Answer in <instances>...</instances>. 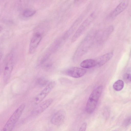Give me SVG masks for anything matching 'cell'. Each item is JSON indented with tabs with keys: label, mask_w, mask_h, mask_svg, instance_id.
Instances as JSON below:
<instances>
[{
	"label": "cell",
	"mask_w": 131,
	"mask_h": 131,
	"mask_svg": "<svg viewBox=\"0 0 131 131\" xmlns=\"http://www.w3.org/2000/svg\"><path fill=\"white\" fill-rule=\"evenodd\" d=\"M25 106V104H21L10 117L3 128L4 131H12L20 117Z\"/></svg>",
	"instance_id": "2"
},
{
	"label": "cell",
	"mask_w": 131,
	"mask_h": 131,
	"mask_svg": "<svg viewBox=\"0 0 131 131\" xmlns=\"http://www.w3.org/2000/svg\"><path fill=\"white\" fill-rule=\"evenodd\" d=\"M44 26L41 24L36 28L33 34L30 41L29 52L30 53H33L36 51L42 38Z\"/></svg>",
	"instance_id": "3"
},
{
	"label": "cell",
	"mask_w": 131,
	"mask_h": 131,
	"mask_svg": "<svg viewBox=\"0 0 131 131\" xmlns=\"http://www.w3.org/2000/svg\"><path fill=\"white\" fill-rule=\"evenodd\" d=\"M80 65L82 68L86 69L91 68L97 66L95 60L90 59L83 60L81 62Z\"/></svg>",
	"instance_id": "14"
},
{
	"label": "cell",
	"mask_w": 131,
	"mask_h": 131,
	"mask_svg": "<svg viewBox=\"0 0 131 131\" xmlns=\"http://www.w3.org/2000/svg\"><path fill=\"white\" fill-rule=\"evenodd\" d=\"M55 85V82L54 81L49 82L45 88L34 98V104L37 105L41 102L51 91Z\"/></svg>",
	"instance_id": "7"
},
{
	"label": "cell",
	"mask_w": 131,
	"mask_h": 131,
	"mask_svg": "<svg viewBox=\"0 0 131 131\" xmlns=\"http://www.w3.org/2000/svg\"><path fill=\"white\" fill-rule=\"evenodd\" d=\"M2 52L0 50V61L1 60V59L2 57Z\"/></svg>",
	"instance_id": "21"
},
{
	"label": "cell",
	"mask_w": 131,
	"mask_h": 131,
	"mask_svg": "<svg viewBox=\"0 0 131 131\" xmlns=\"http://www.w3.org/2000/svg\"><path fill=\"white\" fill-rule=\"evenodd\" d=\"M36 13L35 10L30 9H27L24 10L23 13V16L26 17H31Z\"/></svg>",
	"instance_id": "16"
},
{
	"label": "cell",
	"mask_w": 131,
	"mask_h": 131,
	"mask_svg": "<svg viewBox=\"0 0 131 131\" xmlns=\"http://www.w3.org/2000/svg\"><path fill=\"white\" fill-rule=\"evenodd\" d=\"M91 38L87 37L81 42L75 51L73 57V61H78L88 50L92 42Z\"/></svg>",
	"instance_id": "4"
},
{
	"label": "cell",
	"mask_w": 131,
	"mask_h": 131,
	"mask_svg": "<svg viewBox=\"0 0 131 131\" xmlns=\"http://www.w3.org/2000/svg\"><path fill=\"white\" fill-rule=\"evenodd\" d=\"M103 89L102 85H100L94 89L91 93L85 107L86 111L88 113L91 114L95 110L102 93Z\"/></svg>",
	"instance_id": "1"
},
{
	"label": "cell",
	"mask_w": 131,
	"mask_h": 131,
	"mask_svg": "<svg viewBox=\"0 0 131 131\" xmlns=\"http://www.w3.org/2000/svg\"><path fill=\"white\" fill-rule=\"evenodd\" d=\"M124 80L126 82H130L131 81V74L130 73H126L123 75Z\"/></svg>",
	"instance_id": "17"
},
{
	"label": "cell",
	"mask_w": 131,
	"mask_h": 131,
	"mask_svg": "<svg viewBox=\"0 0 131 131\" xmlns=\"http://www.w3.org/2000/svg\"><path fill=\"white\" fill-rule=\"evenodd\" d=\"M2 30V27L0 26V32Z\"/></svg>",
	"instance_id": "23"
},
{
	"label": "cell",
	"mask_w": 131,
	"mask_h": 131,
	"mask_svg": "<svg viewBox=\"0 0 131 131\" xmlns=\"http://www.w3.org/2000/svg\"><path fill=\"white\" fill-rule=\"evenodd\" d=\"M82 18L81 17H80L75 20L70 28L64 34L63 37V39L64 40L67 39L73 33L81 22Z\"/></svg>",
	"instance_id": "13"
},
{
	"label": "cell",
	"mask_w": 131,
	"mask_h": 131,
	"mask_svg": "<svg viewBox=\"0 0 131 131\" xmlns=\"http://www.w3.org/2000/svg\"><path fill=\"white\" fill-rule=\"evenodd\" d=\"M53 101L52 99H48L39 104L32 111V114L34 115L40 114L46 110L52 104Z\"/></svg>",
	"instance_id": "11"
},
{
	"label": "cell",
	"mask_w": 131,
	"mask_h": 131,
	"mask_svg": "<svg viewBox=\"0 0 131 131\" xmlns=\"http://www.w3.org/2000/svg\"><path fill=\"white\" fill-rule=\"evenodd\" d=\"M124 85V83L123 81L119 80L116 81L113 84V88L115 90L119 91L122 89Z\"/></svg>",
	"instance_id": "15"
},
{
	"label": "cell",
	"mask_w": 131,
	"mask_h": 131,
	"mask_svg": "<svg viewBox=\"0 0 131 131\" xmlns=\"http://www.w3.org/2000/svg\"><path fill=\"white\" fill-rule=\"evenodd\" d=\"M80 0H74V3H76L79 2Z\"/></svg>",
	"instance_id": "22"
},
{
	"label": "cell",
	"mask_w": 131,
	"mask_h": 131,
	"mask_svg": "<svg viewBox=\"0 0 131 131\" xmlns=\"http://www.w3.org/2000/svg\"><path fill=\"white\" fill-rule=\"evenodd\" d=\"M66 116L65 111L60 110L56 112L52 116L51 119V122L53 125H59L64 122Z\"/></svg>",
	"instance_id": "9"
},
{
	"label": "cell",
	"mask_w": 131,
	"mask_h": 131,
	"mask_svg": "<svg viewBox=\"0 0 131 131\" xmlns=\"http://www.w3.org/2000/svg\"><path fill=\"white\" fill-rule=\"evenodd\" d=\"M113 55V52H110L100 56L95 60L97 66L99 67L103 66L111 59Z\"/></svg>",
	"instance_id": "12"
},
{
	"label": "cell",
	"mask_w": 131,
	"mask_h": 131,
	"mask_svg": "<svg viewBox=\"0 0 131 131\" xmlns=\"http://www.w3.org/2000/svg\"><path fill=\"white\" fill-rule=\"evenodd\" d=\"M14 58L13 54L11 53L9 54L6 58L3 72V79L5 82L10 78L14 66Z\"/></svg>",
	"instance_id": "5"
},
{
	"label": "cell",
	"mask_w": 131,
	"mask_h": 131,
	"mask_svg": "<svg viewBox=\"0 0 131 131\" xmlns=\"http://www.w3.org/2000/svg\"><path fill=\"white\" fill-rule=\"evenodd\" d=\"M128 4V2L127 1H123L120 3L109 14L108 18L110 20L114 19L125 9Z\"/></svg>",
	"instance_id": "10"
},
{
	"label": "cell",
	"mask_w": 131,
	"mask_h": 131,
	"mask_svg": "<svg viewBox=\"0 0 131 131\" xmlns=\"http://www.w3.org/2000/svg\"><path fill=\"white\" fill-rule=\"evenodd\" d=\"M131 124V118L129 117L126 119L123 123V125L124 126H127Z\"/></svg>",
	"instance_id": "19"
},
{
	"label": "cell",
	"mask_w": 131,
	"mask_h": 131,
	"mask_svg": "<svg viewBox=\"0 0 131 131\" xmlns=\"http://www.w3.org/2000/svg\"><path fill=\"white\" fill-rule=\"evenodd\" d=\"M86 71V70L84 69L77 67H72L65 69L62 72L67 76L78 78L84 75Z\"/></svg>",
	"instance_id": "8"
},
{
	"label": "cell",
	"mask_w": 131,
	"mask_h": 131,
	"mask_svg": "<svg viewBox=\"0 0 131 131\" xmlns=\"http://www.w3.org/2000/svg\"><path fill=\"white\" fill-rule=\"evenodd\" d=\"M48 81L46 79L43 78H40L38 79L37 82L38 83L41 85H46L48 83Z\"/></svg>",
	"instance_id": "18"
},
{
	"label": "cell",
	"mask_w": 131,
	"mask_h": 131,
	"mask_svg": "<svg viewBox=\"0 0 131 131\" xmlns=\"http://www.w3.org/2000/svg\"><path fill=\"white\" fill-rule=\"evenodd\" d=\"M87 123L86 122L84 123L81 126L79 131H84L85 130L87 126Z\"/></svg>",
	"instance_id": "20"
},
{
	"label": "cell",
	"mask_w": 131,
	"mask_h": 131,
	"mask_svg": "<svg viewBox=\"0 0 131 131\" xmlns=\"http://www.w3.org/2000/svg\"><path fill=\"white\" fill-rule=\"evenodd\" d=\"M95 17L94 13L91 14L82 23L73 35L71 42H74L80 36L86 28L94 20Z\"/></svg>",
	"instance_id": "6"
}]
</instances>
